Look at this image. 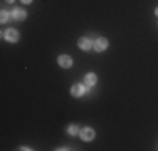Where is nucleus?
<instances>
[{"instance_id": "1", "label": "nucleus", "mask_w": 158, "mask_h": 151, "mask_svg": "<svg viewBox=\"0 0 158 151\" xmlns=\"http://www.w3.org/2000/svg\"><path fill=\"white\" fill-rule=\"evenodd\" d=\"M79 136H81L82 141H91V139H94V129H91V128H84V129L79 131Z\"/></svg>"}, {"instance_id": "2", "label": "nucleus", "mask_w": 158, "mask_h": 151, "mask_svg": "<svg viewBox=\"0 0 158 151\" xmlns=\"http://www.w3.org/2000/svg\"><path fill=\"white\" fill-rule=\"evenodd\" d=\"M3 37H5V40H9V42H17L19 40V32L14 29H9L3 32Z\"/></svg>"}, {"instance_id": "3", "label": "nucleus", "mask_w": 158, "mask_h": 151, "mask_svg": "<svg viewBox=\"0 0 158 151\" xmlns=\"http://www.w3.org/2000/svg\"><path fill=\"white\" fill-rule=\"evenodd\" d=\"M108 49V40L104 39V37H99V39L94 42V51L96 52H103Z\"/></svg>"}, {"instance_id": "4", "label": "nucleus", "mask_w": 158, "mask_h": 151, "mask_svg": "<svg viewBox=\"0 0 158 151\" xmlns=\"http://www.w3.org/2000/svg\"><path fill=\"white\" fill-rule=\"evenodd\" d=\"M57 62H59V66L64 67V69H69L71 66H73V59L69 57V55H59V59H57Z\"/></svg>"}, {"instance_id": "5", "label": "nucleus", "mask_w": 158, "mask_h": 151, "mask_svg": "<svg viewBox=\"0 0 158 151\" xmlns=\"http://www.w3.org/2000/svg\"><path fill=\"white\" fill-rule=\"evenodd\" d=\"M12 17L15 18V20H25V17H27V12H25L24 9H14Z\"/></svg>"}, {"instance_id": "6", "label": "nucleus", "mask_w": 158, "mask_h": 151, "mask_svg": "<svg viewBox=\"0 0 158 151\" xmlns=\"http://www.w3.org/2000/svg\"><path fill=\"white\" fill-rule=\"evenodd\" d=\"M71 94H73L74 97H81L82 94H84V86L82 84H74L73 89H71Z\"/></svg>"}, {"instance_id": "7", "label": "nucleus", "mask_w": 158, "mask_h": 151, "mask_svg": "<svg viewBox=\"0 0 158 151\" xmlns=\"http://www.w3.org/2000/svg\"><path fill=\"white\" fill-rule=\"evenodd\" d=\"M77 45H79V49H82V51H89V49H91V40L86 39V37H82V39L77 40Z\"/></svg>"}, {"instance_id": "8", "label": "nucleus", "mask_w": 158, "mask_h": 151, "mask_svg": "<svg viewBox=\"0 0 158 151\" xmlns=\"http://www.w3.org/2000/svg\"><path fill=\"white\" fill-rule=\"evenodd\" d=\"M96 81H98V77H96V74H86V77H84V84L86 86H94L96 84Z\"/></svg>"}, {"instance_id": "9", "label": "nucleus", "mask_w": 158, "mask_h": 151, "mask_svg": "<svg viewBox=\"0 0 158 151\" xmlns=\"http://www.w3.org/2000/svg\"><path fill=\"white\" fill-rule=\"evenodd\" d=\"M67 133H69L71 136H76V134L79 133V128L76 126V124H71V126L67 128Z\"/></svg>"}, {"instance_id": "10", "label": "nucleus", "mask_w": 158, "mask_h": 151, "mask_svg": "<svg viewBox=\"0 0 158 151\" xmlns=\"http://www.w3.org/2000/svg\"><path fill=\"white\" fill-rule=\"evenodd\" d=\"M7 20H9V12H7V10H2V15H0V22H2V24H5Z\"/></svg>"}, {"instance_id": "11", "label": "nucleus", "mask_w": 158, "mask_h": 151, "mask_svg": "<svg viewBox=\"0 0 158 151\" xmlns=\"http://www.w3.org/2000/svg\"><path fill=\"white\" fill-rule=\"evenodd\" d=\"M22 2H24V3H31L32 0H22Z\"/></svg>"}, {"instance_id": "12", "label": "nucleus", "mask_w": 158, "mask_h": 151, "mask_svg": "<svg viewBox=\"0 0 158 151\" xmlns=\"http://www.w3.org/2000/svg\"><path fill=\"white\" fill-rule=\"evenodd\" d=\"M5 2H9V3H12V2H14V0H5Z\"/></svg>"}, {"instance_id": "13", "label": "nucleus", "mask_w": 158, "mask_h": 151, "mask_svg": "<svg viewBox=\"0 0 158 151\" xmlns=\"http://www.w3.org/2000/svg\"><path fill=\"white\" fill-rule=\"evenodd\" d=\"M155 14H156V15H158V7H156V10H155Z\"/></svg>"}]
</instances>
